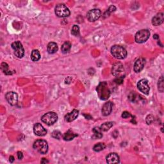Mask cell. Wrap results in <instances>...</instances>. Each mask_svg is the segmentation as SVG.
<instances>
[{
  "instance_id": "obj_1",
  "label": "cell",
  "mask_w": 164,
  "mask_h": 164,
  "mask_svg": "<svg viewBox=\"0 0 164 164\" xmlns=\"http://www.w3.org/2000/svg\"><path fill=\"white\" fill-rule=\"evenodd\" d=\"M97 95L101 100H107L110 96V90L106 81H103L98 85L96 88Z\"/></svg>"
},
{
  "instance_id": "obj_2",
  "label": "cell",
  "mask_w": 164,
  "mask_h": 164,
  "mask_svg": "<svg viewBox=\"0 0 164 164\" xmlns=\"http://www.w3.org/2000/svg\"><path fill=\"white\" fill-rule=\"evenodd\" d=\"M111 54L116 58L124 59L126 57L127 51L123 46L119 45H114L111 48Z\"/></svg>"
},
{
  "instance_id": "obj_3",
  "label": "cell",
  "mask_w": 164,
  "mask_h": 164,
  "mask_svg": "<svg viewBox=\"0 0 164 164\" xmlns=\"http://www.w3.org/2000/svg\"><path fill=\"white\" fill-rule=\"evenodd\" d=\"M58 120V115L54 111H50L41 117V121L48 126L54 124Z\"/></svg>"
},
{
  "instance_id": "obj_4",
  "label": "cell",
  "mask_w": 164,
  "mask_h": 164,
  "mask_svg": "<svg viewBox=\"0 0 164 164\" xmlns=\"http://www.w3.org/2000/svg\"><path fill=\"white\" fill-rule=\"evenodd\" d=\"M111 73L113 76L116 78H124L125 76V71L122 63L117 62L114 64L111 68Z\"/></svg>"
},
{
  "instance_id": "obj_5",
  "label": "cell",
  "mask_w": 164,
  "mask_h": 164,
  "mask_svg": "<svg viewBox=\"0 0 164 164\" xmlns=\"http://www.w3.org/2000/svg\"><path fill=\"white\" fill-rule=\"evenodd\" d=\"M55 14L58 18H67L70 15V11L64 4H58L55 9Z\"/></svg>"
},
{
  "instance_id": "obj_6",
  "label": "cell",
  "mask_w": 164,
  "mask_h": 164,
  "mask_svg": "<svg viewBox=\"0 0 164 164\" xmlns=\"http://www.w3.org/2000/svg\"><path fill=\"white\" fill-rule=\"evenodd\" d=\"M34 148L41 154H46L48 151V144L44 140H37L34 144Z\"/></svg>"
},
{
  "instance_id": "obj_7",
  "label": "cell",
  "mask_w": 164,
  "mask_h": 164,
  "mask_svg": "<svg viewBox=\"0 0 164 164\" xmlns=\"http://www.w3.org/2000/svg\"><path fill=\"white\" fill-rule=\"evenodd\" d=\"M150 36V32L148 29H141L137 32L135 36V40L137 43H143L147 41Z\"/></svg>"
},
{
  "instance_id": "obj_8",
  "label": "cell",
  "mask_w": 164,
  "mask_h": 164,
  "mask_svg": "<svg viewBox=\"0 0 164 164\" xmlns=\"http://www.w3.org/2000/svg\"><path fill=\"white\" fill-rule=\"evenodd\" d=\"M12 48L14 51V55L18 58H21L24 57L25 50L22 44L19 41H15L13 42L11 45Z\"/></svg>"
},
{
  "instance_id": "obj_9",
  "label": "cell",
  "mask_w": 164,
  "mask_h": 164,
  "mask_svg": "<svg viewBox=\"0 0 164 164\" xmlns=\"http://www.w3.org/2000/svg\"><path fill=\"white\" fill-rule=\"evenodd\" d=\"M101 12L100 9L94 8L87 12V19L90 22H94L97 21V19H99L101 17Z\"/></svg>"
},
{
  "instance_id": "obj_10",
  "label": "cell",
  "mask_w": 164,
  "mask_h": 164,
  "mask_svg": "<svg viewBox=\"0 0 164 164\" xmlns=\"http://www.w3.org/2000/svg\"><path fill=\"white\" fill-rule=\"evenodd\" d=\"M137 88L139 90L146 95H148L149 94L150 88L148 84V81L146 79L140 80L137 83Z\"/></svg>"
},
{
  "instance_id": "obj_11",
  "label": "cell",
  "mask_w": 164,
  "mask_h": 164,
  "mask_svg": "<svg viewBox=\"0 0 164 164\" xmlns=\"http://www.w3.org/2000/svg\"><path fill=\"white\" fill-rule=\"evenodd\" d=\"M5 98L7 102L12 106H14L18 103V96L14 92H8L5 95Z\"/></svg>"
},
{
  "instance_id": "obj_12",
  "label": "cell",
  "mask_w": 164,
  "mask_h": 164,
  "mask_svg": "<svg viewBox=\"0 0 164 164\" xmlns=\"http://www.w3.org/2000/svg\"><path fill=\"white\" fill-rule=\"evenodd\" d=\"M34 132L36 135L39 137L45 136L47 134V131L40 123H36L34 127Z\"/></svg>"
},
{
  "instance_id": "obj_13",
  "label": "cell",
  "mask_w": 164,
  "mask_h": 164,
  "mask_svg": "<svg viewBox=\"0 0 164 164\" xmlns=\"http://www.w3.org/2000/svg\"><path fill=\"white\" fill-rule=\"evenodd\" d=\"M146 65V60L144 58H140L135 62L134 64V71L136 73H140Z\"/></svg>"
},
{
  "instance_id": "obj_14",
  "label": "cell",
  "mask_w": 164,
  "mask_h": 164,
  "mask_svg": "<svg viewBox=\"0 0 164 164\" xmlns=\"http://www.w3.org/2000/svg\"><path fill=\"white\" fill-rule=\"evenodd\" d=\"M113 109V103L111 101H108L107 103H105L102 107V114L104 116H109L110 113L111 112Z\"/></svg>"
},
{
  "instance_id": "obj_15",
  "label": "cell",
  "mask_w": 164,
  "mask_h": 164,
  "mask_svg": "<svg viewBox=\"0 0 164 164\" xmlns=\"http://www.w3.org/2000/svg\"><path fill=\"white\" fill-rule=\"evenodd\" d=\"M164 21V17L163 14L162 12L158 13L155 16H154L152 19V24L153 25L157 27V26H160L162 25Z\"/></svg>"
},
{
  "instance_id": "obj_16",
  "label": "cell",
  "mask_w": 164,
  "mask_h": 164,
  "mask_svg": "<svg viewBox=\"0 0 164 164\" xmlns=\"http://www.w3.org/2000/svg\"><path fill=\"white\" fill-rule=\"evenodd\" d=\"M107 162L108 163H118L120 162L119 156L116 153H111L109 155H107Z\"/></svg>"
},
{
  "instance_id": "obj_17",
  "label": "cell",
  "mask_w": 164,
  "mask_h": 164,
  "mask_svg": "<svg viewBox=\"0 0 164 164\" xmlns=\"http://www.w3.org/2000/svg\"><path fill=\"white\" fill-rule=\"evenodd\" d=\"M78 115H79V111L78 110L74 109L71 112L67 114L66 116H65V119L67 122H72V121H74L76 118L78 117Z\"/></svg>"
},
{
  "instance_id": "obj_18",
  "label": "cell",
  "mask_w": 164,
  "mask_h": 164,
  "mask_svg": "<svg viewBox=\"0 0 164 164\" xmlns=\"http://www.w3.org/2000/svg\"><path fill=\"white\" fill-rule=\"evenodd\" d=\"M78 136L77 134L74 133L73 131H71V130H68L67 132H65L64 133V135H63V139L65 141H70L71 140L74 139L75 137H76Z\"/></svg>"
},
{
  "instance_id": "obj_19",
  "label": "cell",
  "mask_w": 164,
  "mask_h": 164,
  "mask_svg": "<svg viewBox=\"0 0 164 164\" xmlns=\"http://www.w3.org/2000/svg\"><path fill=\"white\" fill-rule=\"evenodd\" d=\"M47 50H48V53L50 54L55 53L58 50V46H57V43H55V42H50V43H49L48 45Z\"/></svg>"
},
{
  "instance_id": "obj_20",
  "label": "cell",
  "mask_w": 164,
  "mask_h": 164,
  "mask_svg": "<svg viewBox=\"0 0 164 164\" xmlns=\"http://www.w3.org/2000/svg\"><path fill=\"white\" fill-rule=\"evenodd\" d=\"M93 133L94 135H93V138L94 139H101L103 137V134H102V131L100 129V128L96 127L93 129Z\"/></svg>"
},
{
  "instance_id": "obj_21",
  "label": "cell",
  "mask_w": 164,
  "mask_h": 164,
  "mask_svg": "<svg viewBox=\"0 0 164 164\" xmlns=\"http://www.w3.org/2000/svg\"><path fill=\"white\" fill-rule=\"evenodd\" d=\"M71 42L69 41H66L65 42H64L63 45L62 46L61 50L62 53L64 54H66L69 52V51L71 50Z\"/></svg>"
},
{
  "instance_id": "obj_22",
  "label": "cell",
  "mask_w": 164,
  "mask_h": 164,
  "mask_svg": "<svg viewBox=\"0 0 164 164\" xmlns=\"http://www.w3.org/2000/svg\"><path fill=\"white\" fill-rule=\"evenodd\" d=\"M40 58H41V54H40V52L39 51V50H33L31 53L32 60L34 62H37L40 60Z\"/></svg>"
},
{
  "instance_id": "obj_23",
  "label": "cell",
  "mask_w": 164,
  "mask_h": 164,
  "mask_svg": "<svg viewBox=\"0 0 164 164\" xmlns=\"http://www.w3.org/2000/svg\"><path fill=\"white\" fill-rule=\"evenodd\" d=\"M114 126V123L113 122H107L104 123L101 126L100 129L101 130L102 132H107L108 130H109L111 127Z\"/></svg>"
},
{
  "instance_id": "obj_24",
  "label": "cell",
  "mask_w": 164,
  "mask_h": 164,
  "mask_svg": "<svg viewBox=\"0 0 164 164\" xmlns=\"http://www.w3.org/2000/svg\"><path fill=\"white\" fill-rule=\"evenodd\" d=\"M105 144L104 143H98L96 144V145H94V146L93 147V150L94 151L96 152H100L101 151H103L104 148H105Z\"/></svg>"
},
{
  "instance_id": "obj_25",
  "label": "cell",
  "mask_w": 164,
  "mask_h": 164,
  "mask_svg": "<svg viewBox=\"0 0 164 164\" xmlns=\"http://www.w3.org/2000/svg\"><path fill=\"white\" fill-rule=\"evenodd\" d=\"M1 71L3 72V73H5L6 75H10L12 74V72L11 71H9L8 69V64L5 63V62H3L1 65Z\"/></svg>"
},
{
  "instance_id": "obj_26",
  "label": "cell",
  "mask_w": 164,
  "mask_h": 164,
  "mask_svg": "<svg viewBox=\"0 0 164 164\" xmlns=\"http://www.w3.org/2000/svg\"><path fill=\"white\" fill-rule=\"evenodd\" d=\"M158 89L160 93H163L164 90V80L163 76H162L159 78L158 82Z\"/></svg>"
},
{
  "instance_id": "obj_27",
  "label": "cell",
  "mask_w": 164,
  "mask_h": 164,
  "mask_svg": "<svg viewBox=\"0 0 164 164\" xmlns=\"http://www.w3.org/2000/svg\"><path fill=\"white\" fill-rule=\"evenodd\" d=\"M71 34L74 36H79L80 35V28L78 25H74L71 30Z\"/></svg>"
},
{
  "instance_id": "obj_28",
  "label": "cell",
  "mask_w": 164,
  "mask_h": 164,
  "mask_svg": "<svg viewBox=\"0 0 164 164\" xmlns=\"http://www.w3.org/2000/svg\"><path fill=\"white\" fill-rule=\"evenodd\" d=\"M52 137L56 139H60L62 135L60 132H59V131H57V130H55L53 133H52Z\"/></svg>"
},
{
  "instance_id": "obj_29",
  "label": "cell",
  "mask_w": 164,
  "mask_h": 164,
  "mask_svg": "<svg viewBox=\"0 0 164 164\" xmlns=\"http://www.w3.org/2000/svg\"><path fill=\"white\" fill-rule=\"evenodd\" d=\"M116 6H115L114 5H111L110 7H109V8L107 10V11L104 13V15H107V16H109L111 12H114L115 11H116Z\"/></svg>"
},
{
  "instance_id": "obj_30",
  "label": "cell",
  "mask_w": 164,
  "mask_h": 164,
  "mask_svg": "<svg viewBox=\"0 0 164 164\" xmlns=\"http://www.w3.org/2000/svg\"><path fill=\"white\" fill-rule=\"evenodd\" d=\"M146 123H147V124H151L154 121L153 116H152V115H149V116H147V117H146Z\"/></svg>"
},
{
  "instance_id": "obj_31",
  "label": "cell",
  "mask_w": 164,
  "mask_h": 164,
  "mask_svg": "<svg viewBox=\"0 0 164 164\" xmlns=\"http://www.w3.org/2000/svg\"><path fill=\"white\" fill-rule=\"evenodd\" d=\"M130 117H132V115L128 111H124L122 114V117L124 119H127V118H129Z\"/></svg>"
},
{
  "instance_id": "obj_32",
  "label": "cell",
  "mask_w": 164,
  "mask_h": 164,
  "mask_svg": "<svg viewBox=\"0 0 164 164\" xmlns=\"http://www.w3.org/2000/svg\"><path fill=\"white\" fill-rule=\"evenodd\" d=\"M124 78H116V79L115 80V82H116L117 84L123 83V80H124Z\"/></svg>"
},
{
  "instance_id": "obj_33",
  "label": "cell",
  "mask_w": 164,
  "mask_h": 164,
  "mask_svg": "<svg viewBox=\"0 0 164 164\" xmlns=\"http://www.w3.org/2000/svg\"><path fill=\"white\" fill-rule=\"evenodd\" d=\"M18 159L21 160L22 158H23V154H22V153L21 151L18 152Z\"/></svg>"
},
{
  "instance_id": "obj_34",
  "label": "cell",
  "mask_w": 164,
  "mask_h": 164,
  "mask_svg": "<svg viewBox=\"0 0 164 164\" xmlns=\"http://www.w3.org/2000/svg\"><path fill=\"white\" fill-rule=\"evenodd\" d=\"M9 161H10V162H11V163L14 162V157L13 156H10Z\"/></svg>"
},
{
  "instance_id": "obj_35",
  "label": "cell",
  "mask_w": 164,
  "mask_h": 164,
  "mask_svg": "<svg viewBox=\"0 0 164 164\" xmlns=\"http://www.w3.org/2000/svg\"><path fill=\"white\" fill-rule=\"evenodd\" d=\"M41 163H48V161L46 158H42V160L41 161Z\"/></svg>"
},
{
  "instance_id": "obj_36",
  "label": "cell",
  "mask_w": 164,
  "mask_h": 164,
  "mask_svg": "<svg viewBox=\"0 0 164 164\" xmlns=\"http://www.w3.org/2000/svg\"><path fill=\"white\" fill-rule=\"evenodd\" d=\"M153 39H159V36L157 35V34H155V35H153Z\"/></svg>"
}]
</instances>
